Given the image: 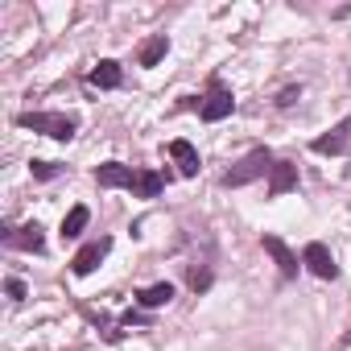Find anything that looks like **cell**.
Instances as JSON below:
<instances>
[{"label": "cell", "mask_w": 351, "mask_h": 351, "mask_svg": "<svg viewBox=\"0 0 351 351\" xmlns=\"http://www.w3.org/2000/svg\"><path fill=\"white\" fill-rule=\"evenodd\" d=\"M232 108H236V99H232V91L228 87H211V95L203 99V120H223V116H232Z\"/></svg>", "instance_id": "52a82bcc"}, {"label": "cell", "mask_w": 351, "mask_h": 351, "mask_svg": "<svg viewBox=\"0 0 351 351\" xmlns=\"http://www.w3.org/2000/svg\"><path fill=\"white\" fill-rule=\"evenodd\" d=\"M261 244H265V252L277 261V269H281L285 277H298V256L285 248V240H281V236H261Z\"/></svg>", "instance_id": "ba28073f"}, {"label": "cell", "mask_w": 351, "mask_h": 351, "mask_svg": "<svg viewBox=\"0 0 351 351\" xmlns=\"http://www.w3.org/2000/svg\"><path fill=\"white\" fill-rule=\"evenodd\" d=\"M293 186H298V165L277 161V165L269 169V195H273V199H281V195H289Z\"/></svg>", "instance_id": "8992f818"}, {"label": "cell", "mask_w": 351, "mask_h": 351, "mask_svg": "<svg viewBox=\"0 0 351 351\" xmlns=\"http://www.w3.org/2000/svg\"><path fill=\"white\" fill-rule=\"evenodd\" d=\"M5 289H9V298H13V302H21V298H25V281H17V277H9V281H5Z\"/></svg>", "instance_id": "d6986e66"}, {"label": "cell", "mask_w": 351, "mask_h": 351, "mask_svg": "<svg viewBox=\"0 0 351 351\" xmlns=\"http://www.w3.org/2000/svg\"><path fill=\"white\" fill-rule=\"evenodd\" d=\"M108 248H112V240H95V244H87V248H79V256L71 261V269H75V277H87V273H95V265L108 256Z\"/></svg>", "instance_id": "5b68a950"}, {"label": "cell", "mask_w": 351, "mask_h": 351, "mask_svg": "<svg viewBox=\"0 0 351 351\" xmlns=\"http://www.w3.org/2000/svg\"><path fill=\"white\" fill-rule=\"evenodd\" d=\"M191 289H211V273L207 269H191Z\"/></svg>", "instance_id": "e0dca14e"}, {"label": "cell", "mask_w": 351, "mask_h": 351, "mask_svg": "<svg viewBox=\"0 0 351 351\" xmlns=\"http://www.w3.org/2000/svg\"><path fill=\"white\" fill-rule=\"evenodd\" d=\"M165 50H169V42H165V34H157V38H149V42L141 46V66H157V62L165 58Z\"/></svg>", "instance_id": "9a60e30c"}, {"label": "cell", "mask_w": 351, "mask_h": 351, "mask_svg": "<svg viewBox=\"0 0 351 351\" xmlns=\"http://www.w3.org/2000/svg\"><path fill=\"white\" fill-rule=\"evenodd\" d=\"M132 178H136V173H132L128 165H120V161H104V165L95 169V182L108 186V191H116V186H132Z\"/></svg>", "instance_id": "9c48e42d"}, {"label": "cell", "mask_w": 351, "mask_h": 351, "mask_svg": "<svg viewBox=\"0 0 351 351\" xmlns=\"http://www.w3.org/2000/svg\"><path fill=\"white\" fill-rule=\"evenodd\" d=\"M347 141H351V112H347V116H343L326 136H318L310 149H314V153H343V149H347Z\"/></svg>", "instance_id": "277c9868"}, {"label": "cell", "mask_w": 351, "mask_h": 351, "mask_svg": "<svg viewBox=\"0 0 351 351\" xmlns=\"http://www.w3.org/2000/svg\"><path fill=\"white\" fill-rule=\"evenodd\" d=\"M277 161H273V153L269 149H252L240 165H232L228 173H223V186H248V182H256L265 169H273Z\"/></svg>", "instance_id": "7a4b0ae2"}, {"label": "cell", "mask_w": 351, "mask_h": 351, "mask_svg": "<svg viewBox=\"0 0 351 351\" xmlns=\"http://www.w3.org/2000/svg\"><path fill=\"white\" fill-rule=\"evenodd\" d=\"M169 298H173V285H169V281H157V285L141 289V306H149V310H157V306H169Z\"/></svg>", "instance_id": "5bb4252c"}, {"label": "cell", "mask_w": 351, "mask_h": 351, "mask_svg": "<svg viewBox=\"0 0 351 351\" xmlns=\"http://www.w3.org/2000/svg\"><path fill=\"white\" fill-rule=\"evenodd\" d=\"M54 173H58L54 161H34V178H54Z\"/></svg>", "instance_id": "ac0fdd59"}, {"label": "cell", "mask_w": 351, "mask_h": 351, "mask_svg": "<svg viewBox=\"0 0 351 351\" xmlns=\"http://www.w3.org/2000/svg\"><path fill=\"white\" fill-rule=\"evenodd\" d=\"M298 95H302V91H298V87H285V91H281V95H277V104H281V108H289V104H293V99H298Z\"/></svg>", "instance_id": "ffe728a7"}, {"label": "cell", "mask_w": 351, "mask_h": 351, "mask_svg": "<svg viewBox=\"0 0 351 351\" xmlns=\"http://www.w3.org/2000/svg\"><path fill=\"white\" fill-rule=\"evenodd\" d=\"M120 79H124V75H120V62H112V58H104V62L91 71V83H95V87H104V91L120 87Z\"/></svg>", "instance_id": "7c38bea8"}, {"label": "cell", "mask_w": 351, "mask_h": 351, "mask_svg": "<svg viewBox=\"0 0 351 351\" xmlns=\"http://www.w3.org/2000/svg\"><path fill=\"white\" fill-rule=\"evenodd\" d=\"M169 157L178 161V169L186 173V178H195V173H199V149L191 141H169Z\"/></svg>", "instance_id": "30bf717a"}, {"label": "cell", "mask_w": 351, "mask_h": 351, "mask_svg": "<svg viewBox=\"0 0 351 351\" xmlns=\"http://www.w3.org/2000/svg\"><path fill=\"white\" fill-rule=\"evenodd\" d=\"M161 186H165V182H161V173H153V169H141L136 178H132V191H136L141 199H157Z\"/></svg>", "instance_id": "4fadbf2b"}, {"label": "cell", "mask_w": 351, "mask_h": 351, "mask_svg": "<svg viewBox=\"0 0 351 351\" xmlns=\"http://www.w3.org/2000/svg\"><path fill=\"white\" fill-rule=\"evenodd\" d=\"M5 240H9L13 248H25V252H42V228H38V223H25V228L9 232Z\"/></svg>", "instance_id": "8fae6325"}, {"label": "cell", "mask_w": 351, "mask_h": 351, "mask_svg": "<svg viewBox=\"0 0 351 351\" xmlns=\"http://www.w3.org/2000/svg\"><path fill=\"white\" fill-rule=\"evenodd\" d=\"M17 124H21V128H34V132H46V136H54V141H71V136H75V120L62 116V112H21Z\"/></svg>", "instance_id": "6da1fadb"}, {"label": "cell", "mask_w": 351, "mask_h": 351, "mask_svg": "<svg viewBox=\"0 0 351 351\" xmlns=\"http://www.w3.org/2000/svg\"><path fill=\"white\" fill-rule=\"evenodd\" d=\"M302 265L314 273V277H322V281H335L339 277V265H335V256L326 252V244H306V252H302Z\"/></svg>", "instance_id": "3957f363"}, {"label": "cell", "mask_w": 351, "mask_h": 351, "mask_svg": "<svg viewBox=\"0 0 351 351\" xmlns=\"http://www.w3.org/2000/svg\"><path fill=\"white\" fill-rule=\"evenodd\" d=\"M87 219H91V211H87V207H71V215L62 219V240H75V236L87 228Z\"/></svg>", "instance_id": "2e32d148"}]
</instances>
